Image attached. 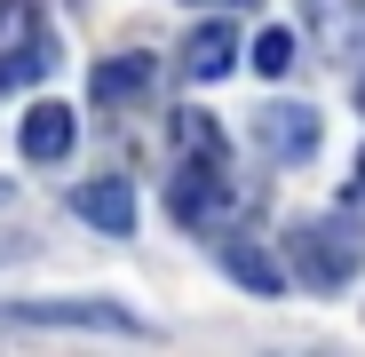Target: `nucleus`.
Here are the masks:
<instances>
[{
	"label": "nucleus",
	"instance_id": "f257e3e1",
	"mask_svg": "<svg viewBox=\"0 0 365 357\" xmlns=\"http://www.w3.org/2000/svg\"><path fill=\"white\" fill-rule=\"evenodd\" d=\"M357 262H365V230L349 222V214H326V222H302L294 230V270L310 278V286H349L357 278Z\"/></svg>",
	"mask_w": 365,
	"mask_h": 357
},
{
	"label": "nucleus",
	"instance_id": "f03ea898",
	"mask_svg": "<svg viewBox=\"0 0 365 357\" xmlns=\"http://www.w3.org/2000/svg\"><path fill=\"white\" fill-rule=\"evenodd\" d=\"M9 318H16V326H64V333H128V341H143V333H151V326H143L135 310L103 302V294H56V302H9Z\"/></svg>",
	"mask_w": 365,
	"mask_h": 357
},
{
	"label": "nucleus",
	"instance_id": "7ed1b4c3",
	"mask_svg": "<svg viewBox=\"0 0 365 357\" xmlns=\"http://www.w3.org/2000/svg\"><path fill=\"white\" fill-rule=\"evenodd\" d=\"M40 72H48V32L32 16V0H0V80L24 88Z\"/></svg>",
	"mask_w": 365,
	"mask_h": 357
},
{
	"label": "nucleus",
	"instance_id": "20e7f679",
	"mask_svg": "<svg viewBox=\"0 0 365 357\" xmlns=\"http://www.w3.org/2000/svg\"><path fill=\"white\" fill-rule=\"evenodd\" d=\"M215 254H222V270L247 286V294H286V262L262 247V238H238V230H222L215 238Z\"/></svg>",
	"mask_w": 365,
	"mask_h": 357
},
{
	"label": "nucleus",
	"instance_id": "39448f33",
	"mask_svg": "<svg viewBox=\"0 0 365 357\" xmlns=\"http://www.w3.org/2000/svg\"><path fill=\"white\" fill-rule=\"evenodd\" d=\"M262 151L270 159H310L318 151V111L310 103H270L262 111Z\"/></svg>",
	"mask_w": 365,
	"mask_h": 357
},
{
	"label": "nucleus",
	"instance_id": "423d86ee",
	"mask_svg": "<svg viewBox=\"0 0 365 357\" xmlns=\"http://www.w3.org/2000/svg\"><path fill=\"white\" fill-rule=\"evenodd\" d=\"M72 135H80V128H72V111H64V103H32V111H24V128H16L24 159H40V167L64 159V151H72Z\"/></svg>",
	"mask_w": 365,
	"mask_h": 357
},
{
	"label": "nucleus",
	"instance_id": "0eeeda50",
	"mask_svg": "<svg viewBox=\"0 0 365 357\" xmlns=\"http://www.w3.org/2000/svg\"><path fill=\"white\" fill-rule=\"evenodd\" d=\"M72 207H80V214H88V222H96L103 238H135V191L119 183V175H103V183H88V191H80Z\"/></svg>",
	"mask_w": 365,
	"mask_h": 357
},
{
	"label": "nucleus",
	"instance_id": "6e6552de",
	"mask_svg": "<svg viewBox=\"0 0 365 357\" xmlns=\"http://www.w3.org/2000/svg\"><path fill=\"white\" fill-rule=\"evenodd\" d=\"M230 64H238V32L230 24H199L182 40V80H222Z\"/></svg>",
	"mask_w": 365,
	"mask_h": 357
},
{
	"label": "nucleus",
	"instance_id": "1a4fd4ad",
	"mask_svg": "<svg viewBox=\"0 0 365 357\" xmlns=\"http://www.w3.org/2000/svg\"><path fill=\"white\" fill-rule=\"evenodd\" d=\"M151 72H159L151 56H111V64H96V80H88V88H96V103L111 111V103H135V95L151 88Z\"/></svg>",
	"mask_w": 365,
	"mask_h": 357
},
{
	"label": "nucleus",
	"instance_id": "9d476101",
	"mask_svg": "<svg viewBox=\"0 0 365 357\" xmlns=\"http://www.w3.org/2000/svg\"><path fill=\"white\" fill-rule=\"evenodd\" d=\"M175 151L191 167H230V135L215 128L207 111H175Z\"/></svg>",
	"mask_w": 365,
	"mask_h": 357
},
{
	"label": "nucleus",
	"instance_id": "9b49d317",
	"mask_svg": "<svg viewBox=\"0 0 365 357\" xmlns=\"http://www.w3.org/2000/svg\"><path fill=\"white\" fill-rule=\"evenodd\" d=\"M294 48H302V40H294L286 24L255 32V72H262V80H286V72H294Z\"/></svg>",
	"mask_w": 365,
	"mask_h": 357
},
{
	"label": "nucleus",
	"instance_id": "f8f14e48",
	"mask_svg": "<svg viewBox=\"0 0 365 357\" xmlns=\"http://www.w3.org/2000/svg\"><path fill=\"white\" fill-rule=\"evenodd\" d=\"M357 191H365V151H357Z\"/></svg>",
	"mask_w": 365,
	"mask_h": 357
},
{
	"label": "nucleus",
	"instance_id": "ddd939ff",
	"mask_svg": "<svg viewBox=\"0 0 365 357\" xmlns=\"http://www.w3.org/2000/svg\"><path fill=\"white\" fill-rule=\"evenodd\" d=\"M357 95H365V88H357Z\"/></svg>",
	"mask_w": 365,
	"mask_h": 357
}]
</instances>
